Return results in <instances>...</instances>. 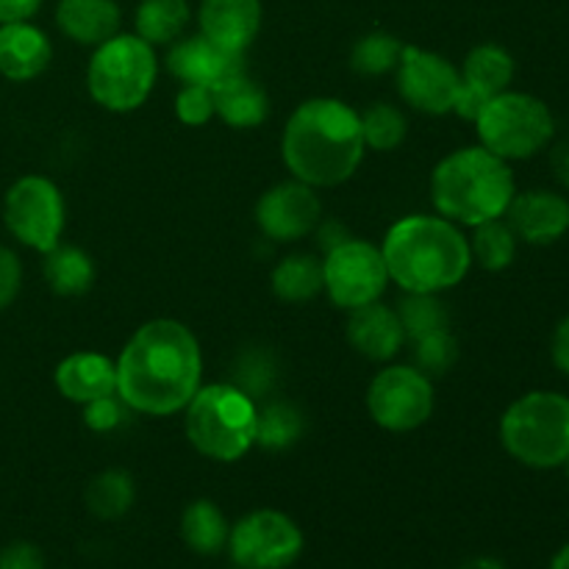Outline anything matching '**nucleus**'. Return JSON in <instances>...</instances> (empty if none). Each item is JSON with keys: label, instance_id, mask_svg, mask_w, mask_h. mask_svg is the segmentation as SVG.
I'll return each instance as SVG.
<instances>
[{"label": "nucleus", "instance_id": "f257e3e1", "mask_svg": "<svg viewBox=\"0 0 569 569\" xmlns=\"http://www.w3.org/2000/svg\"><path fill=\"white\" fill-rule=\"evenodd\" d=\"M203 353L183 322L150 320L137 328L117 359V395L150 417L178 415L200 389Z\"/></svg>", "mask_w": 569, "mask_h": 569}, {"label": "nucleus", "instance_id": "f03ea898", "mask_svg": "<svg viewBox=\"0 0 569 569\" xmlns=\"http://www.w3.org/2000/svg\"><path fill=\"white\" fill-rule=\"evenodd\" d=\"M359 111L339 98H311L289 117L281 156L292 178L309 187H339L365 159Z\"/></svg>", "mask_w": 569, "mask_h": 569}, {"label": "nucleus", "instance_id": "7ed1b4c3", "mask_svg": "<svg viewBox=\"0 0 569 569\" xmlns=\"http://www.w3.org/2000/svg\"><path fill=\"white\" fill-rule=\"evenodd\" d=\"M381 253L389 281L403 292L442 295L459 287L472 267L470 239L439 214H409L395 222Z\"/></svg>", "mask_w": 569, "mask_h": 569}, {"label": "nucleus", "instance_id": "20e7f679", "mask_svg": "<svg viewBox=\"0 0 569 569\" xmlns=\"http://www.w3.org/2000/svg\"><path fill=\"white\" fill-rule=\"evenodd\" d=\"M517 194L509 161L483 144L459 148L445 156L431 176V200L439 217L456 226H481L500 220Z\"/></svg>", "mask_w": 569, "mask_h": 569}, {"label": "nucleus", "instance_id": "39448f33", "mask_svg": "<svg viewBox=\"0 0 569 569\" xmlns=\"http://www.w3.org/2000/svg\"><path fill=\"white\" fill-rule=\"evenodd\" d=\"M506 453L531 470H559L569 459V398L553 389H533L500 417Z\"/></svg>", "mask_w": 569, "mask_h": 569}, {"label": "nucleus", "instance_id": "423d86ee", "mask_svg": "<svg viewBox=\"0 0 569 569\" xmlns=\"http://www.w3.org/2000/svg\"><path fill=\"white\" fill-rule=\"evenodd\" d=\"M187 439L200 456L231 465L250 453L256 445V409L253 398L233 383L200 387L183 409Z\"/></svg>", "mask_w": 569, "mask_h": 569}, {"label": "nucleus", "instance_id": "0eeeda50", "mask_svg": "<svg viewBox=\"0 0 569 569\" xmlns=\"http://www.w3.org/2000/svg\"><path fill=\"white\" fill-rule=\"evenodd\" d=\"M159 76V59L153 44L139 39L137 33H117L98 44L87 67L89 94L106 111L139 109L150 98Z\"/></svg>", "mask_w": 569, "mask_h": 569}, {"label": "nucleus", "instance_id": "6e6552de", "mask_svg": "<svg viewBox=\"0 0 569 569\" xmlns=\"http://www.w3.org/2000/svg\"><path fill=\"white\" fill-rule=\"evenodd\" d=\"M476 131L483 148L495 156L506 161H526L553 142L556 120L542 98L506 89L487 100L476 117Z\"/></svg>", "mask_w": 569, "mask_h": 569}, {"label": "nucleus", "instance_id": "1a4fd4ad", "mask_svg": "<svg viewBox=\"0 0 569 569\" xmlns=\"http://www.w3.org/2000/svg\"><path fill=\"white\" fill-rule=\"evenodd\" d=\"M3 222L11 237L37 253H48L64 233V198L44 176H22L3 198Z\"/></svg>", "mask_w": 569, "mask_h": 569}, {"label": "nucleus", "instance_id": "9d476101", "mask_svg": "<svg viewBox=\"0 0 569 569\" xmlns=\"http://www.w3.org/2000/svg\"><path fill=\"white\" fill-rule=\"evenodd\" d=\"M387 283L389 272L381 248L365 239L345 237L342 242L328 248L322 259V289L333 306L345 311L381 300Z\"/></svg>", "mask_w": 569, "mask_h": 569}, {"label": "nucleus", "instance_id": "9b49d317", "mask_svg": "<svg viewBox=\"0 0 569 569\" xmlns=\"http://www.w3.org/2000/svg\"><path fill=\"white\" fill-rule=\"evenodd\" d=\"M303 531L276 509L244 515L228 533V553L239 569H287L303 553Z\"/></svg>", "mask_w": 569, "mask_h": 569}, {"label": "nucleus", "instance_id": "f8f14e48", "mask_svg": "<svg viewBox=\"0 0 569 569\" xmlns=\"http://www.w3.org/2000/svg\"><path fill=\"white\" fill-rule=\"evenodd\" d=\"M433 383L426 372L409 365H389L367 389V411L383 431L409 433L426 426L433 415Z\"/></svg>", "mask_w": 569, "mask_h": 569}, {"label": "nucleus", "instance_id": "ddd939ff", "mask_svg": "<svg viewBox=\"0 0 569 569\" xmlns=\"http://www.w3.org/2000/svg\"><path fill=\"white\" fill-rule=\"evenodd\" d=\"M400 98L422 114H450L461 89V72L453 61L433 50L403 44L398 64Z\"/></svg>", "mask_w": 569, "mask_h": 569}, {"label": "nucleus", "instance_id": "4468645a", "mask_svg": "<svg viewBox=\"0 0 569 569\" xmlns=\"http://www.w3.org/2000/svg\"><path fill=\"white\" fill-rule=\"evenodd\" d=\"M322 220V203L315 187L303 181H283L267 189L256 203V222L272 242H298L309 237Z\"/></svg>", "mask_w": 569, "mask_h": 569}, {"label": "nucleus", "instance_id": "2eb2a0df", "mask_svg": "<svg viewBox=\"0 0 569 569\" xmlns=\"http://www.w3.org/2000/svg\"><path fill=\"white\" fill-rule=\"evenodd\" d=\"M461 89L459 98H456L453 111L465 120L476 122V117L481 114V109L487 106V100H492L495 94L511 89L515 81V56L506 48L495 42L476 44V48L467 53L465 64H461Z\"/></svg>", "mask_w": 569, "mask_h": 569}, {"label": "nucleus", "instance_id": "dca6fc26", "mask_svg": "<svg viewBox=\"0 0 569 569\" xmlns=\"http://www.w3.org/2000/svg\"><path fill=\"white\" fill-rule=\"evenodd\" d=\"M506 222L520 242L553 244L569 231V200L553 189L517 192L506 211Z\"/></svg>", "mask_w": 569, "mask_h": 569}, {"label": "nucleus", "instance_id": "f3484780", "mask_svg": "<svg viewBox=\"0 0 569 569\" xmlns=\"http://www.w3.org/2000/svg\"><path fill=\"white\" fill-rule=\"evenodd\" d=\"M167 70L181 83L217 89L228 78L244 70V53L222 50L209 42L203 33H194V37H181L172 42L170 53H167Z\"/></svg>", "mask_w": 569, "mask_h": 569}, {"label": "nucleus", "instance_id": "a211bd4d", "mask_svg": "<svg viewBox=\"0 0 569 569\" xmlns=\"http://www.w3.org/2000/svg\"><path fill=\"white\" fill-rule=\"evenodd\" d=\"M198 22L217 48L244 53L261 31V0H200Z\"/></svg>", "mask_w": 569, "mask_h": 569}, {"label": "nucleus", "instance_id": "6ab92c4d", "mask_svg": "<svg viewBox=\"0 0 569 569\" xmlns=\"http://www.w3.org/2000/svg\"><path fill=\"white\" fill-rule=\"evenodd\" d=\"M53 381L61 398L87 406L117 392V361L94 350H76L59 361Z\"/></svg>", "mask_w": 569, "mask_h": 569}, {"label": "nucleus", "instance_id": "aec40b11", "mask_svg": "<svg viewBox=\"0 0 569 569\" xmlns=\"http://www.w3.org/2000/svg\"><path fill=\"white\" fill-rule=\"evenodd\" d=\"M50 59L53 44L31 20L0 26V76L17 83L33 81L48 70Z\"/></svg>", "mask_w": 569, "mask_h": 569}, {"label": "nucleus", "instance_id": "412c9836", "mask_svg": "<svg viewBox=\"0 0 569 569\" xmlns=\"http://www.w3.org/2000/svg\"><path fill=\"white\" fill-rule=\"evenodd\" d=\"M348 342L370 361H392L403 350L406 333L398 311L376 303L359 306L348 317Z\"/></svg>", "mask_w": 569, "mask_h": 569}, {"label": "nucleus", "instance_id": "4be33fe9", "mask_svg": "<svg viewBox=\"0 0 569 569\" xmlns=\"http://www.w3.org/2000/svg\"><path fill=\"white\" fill-rule=\"evenodd\" d=\"M56 26L76 44L98 48L120 33L122 11L117 0H59Z\"/></svg>", "mask_w": 569, "mask_h": 569}, {"label": "nucleus", "instance_id": "5701e85b", "mask_svg": "<svg viewBox=\"0 0 569 569\" xmlns=\"http://www.w3.org/2000/svg\"><path fill=\"white\" fill-rule=\"evenodd\" d=\"M214 114L231 128H256L270 114V98L261 83L242 70L214 89Z\"/></svg>", "mask_w": 569, "mask_h": 569}, {"label": "nucleus", "instance_id": "b1692460", "mask_svg": "<svg viewBox=\"0 0 569 569\" xmlns=\"http://www.w3.org/2000/svg\"><path fill=\"white\" fill-rule=\"evenodd\" d=\"M94 261L87 250L72 248V244H56L53 250L44 253V281L61 298H78L92 289Z\"/></svg>", "mask_w": 569, "mask_h": 569}, {"label": "nucleus", "instance_id": "393cba45", "mask_svg": "<svg viewBox=\"0 0 569 569\" xmlns=\"http://www.w3.org/2000/svg\"><path fill=\"white\" fill-rule=\"evenodd\" d=\"M189 20H192L189 0H142L133 14V28L139 39L156 48L181 39Z\"/></svg>", "mask_w": 569, "mask_h": 569}, {"label": "nucleus", "instance_id": "a878e982", "mask_svg": "<svg viewBox=\"0 0 569 569\" xmlns=\"http://www.w3.org/2000/svg\"><path fill=\"white\" fill-rule=\"evenodd\" d=\"M226 515L211 500H192L181 515V537L192 553L214 556L228 545Z\"/></svg>", "mask_w": 569, "mask_h": 569}, {"label": "nucleus", "instance_id": "bb28decb", "mask_svg": "<svg viewBox=\"0 0 569 569\" xmlns=\"http://www.w3.org/2000/svg\"><path fill=\"white\" fill-rule=\"evenodd\" d=\"M270 287L283 303H309L322 292V261L306 253L287 256L272 270Z\"/></svg>", "mask_w": 569, "mask_h": 569}, {"label": "nucleus", "instance_id": "cd10ccee", "mask_svg": "<svg viewBox=\"0 0 569 569\" xmlns=\"http://www.w3.org/2000/svg\"><path fill=\"white\" fill-rule=\"evenodd\" d=\"M133 478L126 470H103L89 481L83 500L98 520H120L133 506Z\"/></svg>", "mask_w": 569, "mask_h": 569}, {"label": "nucleus", "instance_id": "c85d7f7f", "mask_svg": "<svg viewBox=\"0 0 569 569\" xmlns=\"http://www.w3.org/2000/svg\"><path fill=\"white\" fill-rule=\"evenodd\" d=\"M517 244H520V239H517V233L511 231L509 222L500 217V220H489L472 228L470 253H472V261L481 264L483 270L500 272L506 270V267L515 264Z\"/></svg>", "mask_w": 569, "mask_h": 569}, {"label": "nucleus", "instance_id": "c756f323", "mask_svg": "<svg viewBox=\"0 0 569 569\" xmlns=\"http://www.w3.org/2000/svg\"><path fill=\"white\" fill-rule=\"evenodd\" d=\"M303 415H300L298 406L287 403V400H278V403H267L264 409H259L256 415V445L264 450H287L303 437Z\"/></svg>", "mask_w": 569, "mask_h": 569}, {"label": "nucleus", "instance_id": "7c9ffc66", "mask_svg": "<svg viewBox=\"0 0 569 569\" xmlns=\"http://www.w3.org/2000/svg\"><path fill=\"white\" fill-rule=\"evenodd\" d=\"M395 311H398L400 326H403L406 342H415V339L428 337V333L450 328L448 306L439 300V295L406 292V298L400 300Z\"/></svg>", "mask_w": 569, "mask_h": 569}, {"label": "nucleus", "instance_id": "2f4dec72", "mask_svg": "<svg viewBox=\"0 0 569 569\" xmlns=\"http://www.w3.org/2000/svg\"><path fill=\"white\" fill-rule=\"evenodd\" d=\"M361 137H365L367 148L387 153L403 144L406 133H409V120L403 111L392 103H372L359 114Z\"/></svg>", "mask_w": 569, "mask_h": 569}, {"label": "nucleus", "instance_id": "473e14b6", "mask_svg": "<svg viewBox=\"0 0 569 569\" xmlns=\"http://www.w3.org/2000/svg\"><path fill=\"white\" fill-rule=\"evenodd\" d=\"M403 56V42L387 31L365 33L350 50V67L359 76H387L395 72Z\"/></svg>", "mask_w": 569, "mask_h": 569}, {"label": "nucleus", "instance_id": "72a5a7b5", "mask_svg": "<svg viewBox=\"0 0 569 569\" xmlns=\"http://www.w3.org/2000/svg\"><path fill=\"white\" fill-rule=\"evenodd\" d=\"M411 345H415V367L420 372H426L428 378L445 376V372L459 361V342H456V337L450 333V328L433 331L422 339H415Z\"/></svg>", "mask_w": 569, "mask_h": 569}, {"label": "nucleus", "instance_id": "f704fd0d", "mask_svg": "<svg viewBox=\"0 0 569 569\" xmlns=\"http://www.w3.org/2000/svg\"><path fill=\"white\" fill-rule=\"evenodd\" d=\"M272 378H276V365H272L270 356L264 350H250L242 359L237 361V372H233V387H239L242 392H248L250 398L256 395L270 392Z\"/></svg>", "mask_w": 569, "mask_h": 569}, {"label": "nucleus", "instance_id": "c9c22d12", "mask_svg": "<svg viewBox=\"0 0 569 569\" xmlns=\"http://www.w3.org/2000/svg\"><path fill=\"white\" fill-rule=\"evenodd\" d=\"M176 114L183 126H206L214 117V89L183 83L176 98Z\"/></svg>", "mask_w": 569, "mask_h": 569}, {"label": "nucleus", "instance_id": "e433bc0d", "mask_svg": "<svg viewBox=\"0 0 569 569\" xmlns=\"http://www.w3.org/2000/svg\"><path fill=\"white\" fill-rule=\"evenodd\" d=\"M128 403L120 398V395H106V398L92 400V403L83 406V422H87L92 431L109 433L114 428H120L128 417Z\"/></svg>", "mask_w": 569, "mask_h": 569}, {"label": "nucleus", "instance_id": "4c0bfd02", "mask_svg": "<svg viewBox=\"0 0 569 569\" xmlns=\"http://www.w3.org/2000/svg\"><path fill=\"white\" fill-rule=\"evenodd\" d=\"M22 287V261L11 248L0 244V311L9 309Z\"/></svg>", "mask_w": 569, "mask_h": 569}, {"label": "nucleus", "instance_id": "58836bf2", "mask_svg": "<svg viewBox=\"0 0 569 569\" xmlns=\"http://www.w3.org/2000/svg\"><path fill=\"white\" fill-rule=\"evenodd\" d=\"M0 569H44V556L31 542H11L0 550Z\"/></svg>", "mask_w": 569, "mask_h": 569}, {"label": "nucleus", "instance_id": "ea45409f", "mask_svg": "<svg viewBox=\"0 0 569 569\" xmlns=\"http://www.w3.org/2000/svg\"><path fill=\"white\" fill-rule=\"evenodd\" d=\"M550 359H553L556 370L569 378V315L556 326L553 339H550Z\"/></svg>", "mask_w": 569, "mask_h": 569}, {"label": "nucleus", "instance_id": "a19ab883", "mask_svg": "<svg viewBox=\"0 0 569 569\" xmlns=\"http://www.w3.org/2000/svg\"><path fill=\"white\" fill-rule=\"evenodd\" d=\"M39 6H42V0H0V26L31 20Z\"/></svg>", "mask_w": 569, "mask_h": 569}, {"label": "nucleus", "instance_id": "79ce46f5", "mask_svg": "<svg viewBox=\"0 0 569 569\" xmlns=\"http://www.w3.org/2000/svg\"><path fill=\"white\" fill-rule=\"evenodd\" d=\"M550 167H553V176L561 183V189L569 192V139L556 144L553 153H550Z\"/></svg>", "mask_w": 569, "mask_h": 569}, {"label": "nucleus", "instance_id": "37998d69", "mask_svg": "<svg viewBox=\"0 0 569 569\" xmlns=\"http://www.w3.org/2000/svg\"><path fill=\"white\" fill-rule=\"evenodd\" d=\"M459 569H506L498 559H489V556H481V559H470L467 565H461Z\"/></svg>", "mask_w": 569, "mask_h": 569}, {"label": "nucleus", "instance_id": "c03bdc74", "mask_svg": "<svg viewBox=\"0 0 569 569\" xmlns=\"http://www.w3.org/2000/svg\"><path fill=\"white\" fill-rule=\"evenodd\" d=\"M550 569H569V542L559 550V553L553 556V561H550Z\"/></svg>", "mask_w": 569, "mask_h": 569}, {"label": "nucleus", "instance_id": "a18cd8bd", "mask_svg": "<svg viewBox=\"0 0 569 569\" xmlns=\"http://www.w3.org/2000/svg\"><path fill=\"white\" fill-rule=\"evenodd\" d=\"M565 472H567V478H569V459H567V465H565Z\"/></svg>", "mask_w": 569, "mask_h": 569}]
</instances>
